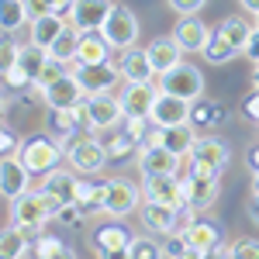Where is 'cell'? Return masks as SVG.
<instances>
[{"mask_svg":"<svg viewBox=\"0 0 259 259\" xmlns=\"http://www.w3.org/2000/svg\"><path fill=\"white\" fill-rule=\"evenodd\" d=\"M7 214H11V225H14L28 242H35L41 235V228H45V221H52V211H49V204H45L38 187L7 200Z\"/></svg>","mask_w":259,"mask_h":259,"instance_id":"obj_1","label":"cell"},{"mask_svg":"<svg viewBox=\"0 0 259 259\" xmlns=\"http://www.w3.org/2000/svg\"><path fill=\"white\" fill-rule=\"evenodd\" d=\"M183 190H187V204L194 211L211 207L221 194V169H214V166H207V162H200V159H187Z\"/></svg>","mask_w":259,"mask_h":259,"instance_id":"obj_2","label":"cell"},{"mask_svg":"<svg viewBox=\"0 0 259 259\" xmlns=\"http://www.w3.org/2000/svg\"><path fill=\"white\" fill-rule=\"evenodd\" d=\"M18 156L35 177H45L49 169H56V166L66 159L59 139H49V135H28V139H21Z\"/></svg>","mask_w":259,"mask_h":259,"instance_id":"obj_3","label":"cell"},{"mask_svg":"<svg viewBox=\"0 0 259 259\" xmlns=\"http://www.w3.org/2000/svg\"><path fill=\"white\" fill-rule=\"evenodd\" d=\"M187 235V245H190V256H228V245H225V232H221L218 221L211 218H194L187 228H177Z\"/></svg>","mask_w":259,"mask_h":259,"instance_id":"obj_4","label":"cell"},{"mask_svg":"<svg viewBox=\"0 0 259 259\" xmlns=\"http://www.w3.org/2000/svg\"><path fill=\"white\" fill-rule=\"evenodd\" d=\"M62 152H66V162L76 173H83V177H97L100 169H104V162L111 159L107 156V145L100 139H94V135H76Z\"/></svg>","mask_w":259,"mask_h":259,"instance_id":"obj_5","label":"cell"},{"mask_svg":"<svg viewBox=\"0 0 259 259\" xmlns=\"http://www.w3.org/2000/svg\"><path fill=\"white\" fill-rule=\"evenodd\" d=\"M142 187L132 183L128 177H111L104 180V214L111 218H128L132 211L142 207Z\"/></svg>","mask_w":259,"mask_h":259,"instance_id":"obj_6","label":"cell"},{"mask_svg":"<svg viewBox=\"0 0 259 259\" xmlns=\"http://www.w3.org/2000/svg\"><path fill=\"white\" fill-rule=\"evenodd\" d=\"M76 169H62V166H56V169H49L45 177H41L38 190L41 197H45V204H49V211H52V218L59 214L66 204H76Z\"/></svg>","mask_w":259,"mask_h":259,"instance_id":"obj_7","label":"cell"},{"mask_svg":"<svg viewBox=\"0 0 259 259\" xmlns=\"http://www.w3.org/2000/svg\"><path fill=\"white\" fill-rule=\"evenodd\" d=\"M83 114H87V128L90 132H111L124 121V111H121V100L114 90L107 94H87L83 100Z\"/></svg>","mask_w":259,"mask_h":259,"instance_id":"obj_8","label":"cell"},{"mask_svg":"<svg viewBox=\"0 0 259 259\" xmlns=\"http://www.w3.org/2000/svg\"><path fill=\"white\" fill-rule=\"evenodd\" d=\"M100 31H104V38L111 41V49H118V52L121 49H132L139 41V18H135V11L128 4H114L111 14L100 24Z\"/></svg>","mask_w":259,"mask_h":259,"instance_id":"obj_9","label":"cell"},{"mask_svg":"<svg viewBox=\"0 0 259 259\" xmlns=\"http://www.w3.org/2000/svg\"><path fill=\"white\" fill-rule=\"evenodd\" d=\"M159 90L177 94L183 100H197V97H204V73L197 66H190V62H180L169 73H159Z\"/></svg>","mask_w":259,"mask_h":259,"instance_id":"obj_10","label":"cell"},{"mask_svg":"<svg viewBox=\"0 0 259 259\" xmlns=\"http://www.w3.org/2000/svg\"><path fill=\"white\" fill-rule=\"evenodd\" d=\"M76 80H80V87L87 90V94H107V90H114L121 80V69L118 62L104 59V62H90V66H80V62H73V69H69Z\"/></svg>","mask_w":259,"mask_h":259,"instance_id":"obj_11","label":"cell"},{"mask_svg":"<svg viewBox=\"0 0 259 259\" xmlns=\"http://www.w3.org/2000/svg\"><path fill=\"white\" fill-rule=\"evenodd\" d=\"M142 197L156 200V204H169V207H190L187 204V190L177 173H159V177H142Z\"/></svg>","mask_w":259,"mask_h":259,"instance_id":"obj_12","label":"cell"},{"mask_svg":"<svg viewBox=\"0 0 259 259\" xmlns=\"http://www.w3.org/2000/svg\"><path fill=\"white\" fill-rule=\"evenodd\" d=\"M159 97V87L156 80H142V83H124L118 90V100H121V111L124 118H149L152 114V104Z\"/></svg>","mask_w":259,"mask_h":259,"instance_id":"obj_13","label":"cell"},{"mask_svg":"<svg viewBox=\"0 0 259 259\" xmlns=\"http://www.w3.org/2000/svg\"><path fill=\"white\" fill-rule=\"evenodd\" d=\"M180 211H183V207H169V204H156V200H142V207H139V221H142V228H145L149 235L162 239V235L177 232V225H180Z\"/></svg>","mask_w":259,"mask_h":259,"instance_id":"obj_14","label":"cell"},{"mask_svg":"<svg viewBox=\"0 0 259 259\" xmlns=\"http://www.w3.org/2000/svg\"><path fill=\"white\" fill-rule=\"evenodd\" d=\"M135 162H139L142 177H159V173H180L183 156L169 152L166 145H142L139 152H135Z\"/></svg>","mask_w":259,"mask_h":259,"instance_id":"obj_15","label":"cell"},{"mask_svg":"<svg viewBox=\"0 0 259 259\" xmlns=\"http://www.w3.org/2000/svg\"><path fill=\"white\" fill-rule=\"evenodd\" d=\"M31 169L21 162L18 152H11V156H0V197H18L24 190H31Z\"/></svg>","mask_w":259,"mask_h":259,"instance_id":"obj_16","label":"cell"},{"mask_svg":"<svg viewBox=\"0 0 259 259\" xmlns=\"http://www.w3.org/2000/svg\"><path fill=\"white\" fill-rule=\"evenodd\" d=\"M41 100L49 104V111H52V107H80L83 100H87V90L80 87V80H76L73 73H66V76H59L56 83L41 87Z\"/></svg>","mask_w":259,"mask_h":259,"instance_id":"obj_17","label":"cell"},{"mask_svg":"<svg viewBox=\"0 0 259 259\" xmlns=\"http://www.w3.org/2000/svg\"><path fill=\"white\" fill-rule=\"evenodd\" d=\"M190 104L194 100H183L177 94H166L159 90V97L152 104V124H159V128H169V124H183V121H190Z\"/></svg>","mask_w":259,"mask_h":259,"instance_id":"obj_18","label":"cell"},{"mask_svg":"<svg viewBox=\"0 0 259 259\" xmlns=\"http://www.w3.org/2000/svg\"><path fill=\"white\" fill-rule=\"evenodd\" d=\"M145 52H149V62H152V69H156V76L159 73H169L173 66L183 62V45H180L173 35H156V38L145 45Z\"/></svg>","mask_w":259,"mask_h":259,"instance_id":"obj_19","label":"cell"},{"mask_svg":"<svg viewBox=\"0 0 259 259\" xmlns=\"http://www.w3.org/2000/svg\"><path fill=\"white\" fill-rule=\"evenodd\" d=\"M111 7H114L111 0H73V7H69L66 18L73 21L80 31H100V24L111 14Z\"/></svg>","mask_w":259,"mask_h":259,"instance_id":"obj_20","label":"cell"},{"mask_svg":"<svg viewBox=\"0 0 259 259\" xmlns=\"http://www.w3.org/2000/svg\"><path fill=\"white\" fill-rule=\"evenodd\" d=\"M128 242H132V232L124 225H118V218H114L111 225H100L97 232H94L90 245H94L97 256H124Z\"/></svg>","mask_w":259,"mask_h":259,"instance_id":"obj_21","label":"cell"},{"mask_svg":"<svg viewBox=\"0 0 259 259\" xmlns=\"http://www.w3.org/2000/svg\"><path fill=\"white\" fill-rule=\"evenodd\" d=\"M187 159H200V162H207V166H214V169H228L232 149H228V142H221L218 135H197Z\"/></svg>","mask_w":259,"mask_h":259,"instance_id":"obj_22","label":"cell"},{"mask_svg":"<svg viewBox=\"0 0 259 259\" xmlns=\"http://www.w3.org/2000/svg\"><path fill=\"white\" fill-rule=\"evenodd\" d=\"M118 69H121V80L124 83H142V80H156V69L149 62V52L145 49H121L118 56Z\"/></svg>","mask_w":259,"mask_h":259,"instance_id":"obj_23","label":"cell"},{"mask_svg":"<svg viewBox=\"0 0 259 259\" xmlns=\"http://www.w3.org/2000/svg\"><path fill=\"white\" fill-rule=\"evenodd\" d=\"M211 35V28L197 18V14H180L177 28H173V38L183 45V52H200L204 49V41Z\"/></svg>","mask_w":259,"mask_h":259,"instance_id":"obj_24","label":"cell"},{"mask_svg":"<svg viewBox=\"0 0 259 259\" xmlns=\"http://www.w3.org/2000/svg\"><path fill=\"white\" fill-rule=\"evenodd\" d=\"M111 59V41L104 38V31H80V45H76V59L80 66H90V62H104Z\"/></svg>","mask_w":259,"mask_h":259,"instance_id":"obj_25","label":"cell"},{"mask_svg":"<svg viewBox=\"0 0 259 259\" xmlns=\"http://www.w3.org/2000/svg\"><path fill=\"white\" fill-rule=\"evenodd\" d=\"M197 139V128L190 124V121H183V124H169V128H159V145H166L169 152H177V156H190V145Z\"/></svg>","mask_w":259,"mask_h":259,"instance_id":"obj_26","label":"cell"},{"mask_svg":"<svg viewBox=\"0 0 259 259\" xmlns=\"http://www.w3.org/2000/svg\"><path fill=\"white\" fill-rule=\"evenodd\" d=\"M66 14H56V11H52V14H45V18H38V21H31V35H28V41H35V45H45V49H49V45H52V41L59 38V31L62 28H66Z\"/></svg>","mask_w":259,"mask_h":259,"instance_id":"obj_27","label":"cell"},{"mask_svg":"<svg viewBox=\"0 0 259 259\" xmlns=\"http://www.w3.org/2000/svg\"><path fill=\"white\" fill-rule=\"evenodd\" d=\"M76 204L90 218L104 214V180H76Z\"/></svg>","mask_w":259,"mask_h":259,"instance_id":"obj_28","label":"cell"},{"mask_svg":"<svg viewBox=\"0 0 259 259\" xmlns=\"http://www.w3.org/2000/svg\"><path fill=\"white\" fill-rule=\"evenodd\" d=\"M200 56L211 62V66H225V62H232L235 56H239V49H235V45H232V41H228V38L218 31V28H214V31L207 35V41H204Z\"/></svg>","mask_w":259,"mask_h":259,"instance_id":"obj_29","label":"cell"},{"mask_svg":"<svg viewBox=\"0 0 259 259\" xmlns=\"http://www.w3.org/2000/svg\"><path fill=\"white\" fill-rule=\"evenodd\" d=\"M225 118H228V111H225L221 104H214V100L197 97L190 104V124H194V128H214V124H221Z\"/></svg>","mask_w":259,"mask_h":259,"instance_id":"obj_30","label":"cell"},{"mask_svg":"<svg viewBox=\"0 0 259 259\" xmlns=\"http://www.w3.org/2000/svg\"><path fill=\"white\" fill-rule=\"evenodd\" d=\"M76 45H80V28L73 21H66V28L59 31V38L49 45V56L59 62H73L76 59Z\"/></svg>","mask_w":259,"mask_h":259,"instance_id":"obj_31","label":"cell"},{"mask_svg":"<svg viewBox=\"0 0 259 259\" xmlns=\"http://www.w3.org/2000/svg\"><path fill=\"white\" fill-rule=\"evenodd\" d=\"M21 256H35L31 252V242L24 239L14 225L0 228V259H21Z\"/></svg>","mask_w":259,"mask_h":259,"instance_id":"obj_32","label":"cell"},{"mask_svg":"<svg viewBox=\"0 0 259 259\" xmlns=\"http://www.w3.org/2000/svg\"><path fill=\"white\" fill-rule=\"evenodd\" d=\"M45 62H49V49L45 45H35V41H28V45H21L18 52V66L31 76V80H38L41 69H45Z\"/></svg>","mask_w":259,"mask_h":259,"instance_id":"obj_33","label":"cell"},{"mask_svg":"<svg viewBox=\"0 0 259 259\" xmlns=\"http://www.w3.org/2000/svg\"><path fill=\"white\" fill-rule=\"evenodd\" d=\"M21 24H28L24 0H0V31L14 35V31H21Z\"/></svg>","mask_w":259,"mask_h":259,"instance_id":"obj_34","label":"cell"},{"mask_svg":"<svg viewBox=\"0 0 259 259\" xmlns=\"http://www.w3.org/2000/svg\"><path fill=\"white\" fill-rule=\"evenodd\" d=\"M218 31H221L228 41H232L235 49H239V56H242L245 41H249V35H252V24H249L245 18H225V21L218 24Z\"/></svg>","mask_w":259,"mask_h":259,"instance_id":"obj_35","label":"cell"},{"mask_svg":"<svg viewBox=\"0 0 259 259\" xmlns=\"http://www.w3.org/2000/svg\"><path fill=\"white\" fill-rule=\"evenodd\" d=\"M104 145H107V156H111V159H128V156H135V152H139V142L132 139L124 128L114 132V135H107Z\"/></svg>","mask_w":259,"mask_h":259,"instance_id":"obj_36","label":"cell"},{"mask_svg":"<svg viewBox=\"0 0 259 259\" xmlns=\"http://www.w3.org/2000/svg\"><path fill=\"white\" fill-rule=\"evenodd\" d=\"M31 252H35V256H45V259H69V256H73L69 245H62L56 235H45V232L31 242Z\"/></svg>","mask_w":259,"mask_h":259,"instance_id":"obj_37","label":"cell"},{"mask_svg":"<svg viewBox=\"0 0 259 259\" xmlns=\"http://www.w3.org/2000/svg\"><path fill=\"white\" fill-rule=\"evenodd\" d=\"M128 259H159L162 256V242L156 239H145V235H132L128 249H124Z\"/></svg>","mask_w":259,"mask_h":259,"instance_id":"obj_38","label":"cell"},{"mask_svg":"<svg viewBox=\"0 0 259 259\" xmlns=\"http://www.w3.org/2000/svg\"><path fill=\"white\" fill-rule=\"evenodd\" d=\"M18 52H21V45L11 35H0V76L4 73H11L14 66H18Z\"/></svg>","mask_w":259,"mask_h":259,"instance_id":"obj_39","label":"cell"},{"mask_svg":"<svg viewBox=\"0 0 259 259\" xmlns=\"http://www.w3.org/2000/svg\"><path fill=\"white\" fill-rule=\"evenodd\" d=\"M162 256H169V259L190 256V245H187V235H183V232H169V235H162Z\"/></svg>","mask_w":259,"mask_h":259,"instance_id":"obj_40","label":"cell"},{"mask_svg":"<svg viewBox=\"0 0 259 259\" xmlns=\"http://www.w3.org/2000/svg\"><path fill=\"white\" fill-rule=\"evenodd\" d=\"M87 218H90V214L83 211L80 204H66L59 214H56V221H59V225H66V228H80V225H83Z\"/></svg>","mask_w":259,"mask_h":259,"instance_id":"obj_41","label":"cell"},{"mask_svg":"<svg viewBox=\"0 0 259 259\" xmlns=\"http://www.w3.org/2000/svg\"><path fill=\"white\" fill-rule=\"evenodd\" d=\"M66 66H69V62H59V59H52V56H49V62H45V69H41V76H38L35 83H38V87H49V83H56L59 76H66V73H69Z\"/></svg>","mask_w":259,"mask_h":259,"instance_id":"obj_42","label":"cell"},{"mask_svg":"<svg viewBox=\"0 0 259 259\" xmlns=\"http://www.w3.org/2000/svg\"><path fill=\"white\" fill-rule=\"evenodd\" d=\"M228 256L235 259H259V242L256 239H239L228 245Z\"/></svg>","mask_w":259,"mask_h":259,"instance_id":"obj_43","label":"cell"},{"mask_svg":"<svg viewBox=\"0 0 259 259\" xmlns=\"http://www.w3.org/2000/svg\"><path fill=\"white\" fill-rule=\"evenodd\" d=\"M124 132H128V135L142 145V142H145V135L152 132V118H124Z\"/></svg>","mask_w":259,"mask_h":259,"instance_id":"obj_44","label":"cell"},{"mask_svg":"<svg viewBox=\"0 0 259 259\" xmlns=\"http://www.w3.org/2000/svg\"><path fill=\"white\" fill-rule=\"evenodd\" d=\"M0 80H4V87H7V90H28V87L35 83L31 76H28V73H24V69H21V66H14L11 73H4Z\"/></svg>","mask_w":259,"mask_h":259,"instance_id":"obj_45","label":"cell"},{"mask_svg":"<svg viewBox=\"0 0 259 259\" xmlns=\"http://www.w3.org/2000/svg\"><path fill=\"white\" fill-rule=\"evenodd\" d=\"M242 118L249 121V124H256V128H259V90H252L249 97L242 100Z\"/></svg>","mask_w":259,"mask_h":259,"instance_id":"obj_46","label":"cell"},{"mask_svg":"<svg viewBox=\"0 0 259 259\" xmlns=\"http://www.w3.org/2000/svg\"><path fill=\"white\" fill-rule=\"evenodd\" d=\"M18 145H21V139L0 121V156H11V152H18Z\"/></svg>","mask_w":259,"mask_h":259,"instance_id":"obj_47","label":"cell"},{"mask_svg":"<svg viewBox=\"0 0 259 259\" xmlns=\"http://www.w3.org/2000/svg\"><path fill=\"white\" fill-rule=\"evenodd\" d=\"M24 14H28V24H31V21L52 14V4L49 0H24Z\"/></svg>","mask_w":259,"mask_h":259,"instance_id":"obj_48","label":"cell"},{"mask_svg":"<svg viewBox=\"0 0 259 259\" xmlns=\"http://www.w3.org/2000/svg\"><path fill=\"white\" fill-rule=\"evenodd\" d=\"M173 14H200L207 0H166Z\"/></svg>","mask_w":259,"mask_h":259,"instance_id":"obj_49","label":"cell"},{"mask_svg":"<svg viewBox=\"0 0 259 259\" xmlns=\"http://www.w3.org/2000/svg\"><path fill=\"white\" fill-rule=\"evenodd\" d=\"M242 56L249 62H259V24L252 28V35H249V41H245V49H242Z\"/></svg>","mask_w":259,"mask_h":259,"instance_id":"obj_50","label":"cell"},{"mask_svg":"<svg viewBox=\"0 0 259 259\" xmlns=\"http://www.w3.org/2000/svg\"><path fill=\"white\" fill-rule=\"evenodd\" d=\"M245 166H249V173H259V145L249 149V156H245Z\"/></svg>","mask_w":259,"mask_h":259,"instance_id":"obj_51","label":"cell"},{"mask_svg":"<svg viewBox=\"0 0 259 259\" xmlns=\"http://www.w3.org/2000/svg\"><path fill=\"white\" fill-rule=\"evenodd\" d=\"M49 4H52L56 14H69V7H73V0H49Z\"/></svg>","mask_w":259,"mask_h":259,"instance_id":"obj_52","label":"cell"},{"mask_svg":"<svg viewBox=\"0 0 259 259\" xmlns=\"http://www.w3.org/2000/svg\"><path fill=\"white\" fill-rule=\"evenodd\" d=\"M242 11H249V14H259V0H239Z\"/></svg>","mask_w":259,"mask_h":259,"instance_id":"obj_53","label":"cell"},{"mask_svg":"<svg viewBox=\"0 0 259 259\" xmlns=\"http://www.w3.org/2000/svg\"><path fill=\"white\" fill-rule=\"evenodd\" d=\"M249 211H252V221L259 225V194H252V204H249Z\"/></svg>","mask_w":259,"mask_h":259,"instance_id":"obj_54","label":"cell"},{"mask_svg":"<svg viewBox=\"0 0 259 259\" xmlns=\"http://www.w3.org/2000/svg\"><path fill=\"white\" fill-rule=\"evenodd\" d=\"M252 87L259 90V62H256V69H252Z\"/></svg>","mask_w":259,"mask_h":259,"instance_id":"obj_55","label":"cell"},{"mask_svg":"<svg viewBox=\"0 0 259 259\" xmlns=\"http://www.w3.org/2000/svg\"><path fill=\"white\" fill-rule=\"evenodd\" d=\"M4 111H7V100H4V94H0V118H4Z\"/></svg>","mask_w":259,"mask_h":259,"instance_id":"obj_56","label":"cell"},{"mask_svg":"<svg viewBox=\"0 0 259 259\" xmlns=\"http://www.w3.org/2000/svg\"><path fill=\"white\" fill-rule=\"evenodd\" d=\"M256 24H259V14H256Z\"/></svg>","mask_w":259,"mask_h":259,"instance_id":"obj_57","label":"cell"}]
</instances>
